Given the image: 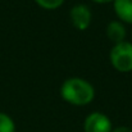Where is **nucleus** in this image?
Returning <instances> with one entry per match:
<instances>
[{
	"instance_id": "obj_7",
	"label": "nucleus",
	"mask_w": 132,
	"mask_h": 132,
	"mask_svg": "<svg viewBox=\"0 0 132 132\" xmlns=\"http://www.w3.org/2000/svg\"><path fill=\"white\" fill-rule=\"evenodd\" d=\"M0 132H15L13 118L4 112H0Z\"/></svg>"
},
{
	"instance_id": "obj_3",
	"label": "nucleus",
	"mask_w": 132,
	"mask_h": 132,
	"mask_svg": "<svg viewBox=\"0 0 132 132\" xmlns=\"http://www.w3.org/2000/svg\"><path fill=\"white\" fill-rule=\"evenodd\" d=\"M113 125L110 118L101 112L90 113L84 121L85 132H112Z\"/></svg>"
},
{
	"instance_id": "obj_4",
	"label": "nucleus",
	"mask_w": 132,
	"mask_h": 132,
	"mask_svg": "<svg viewBox=\"0 0 132 132\" xmlns=\"http://www.w3.org/2000/svg\"><path fill=\"white\" fill-rule=\"evenodd\" d=\"M69 19L72 26L78 31H86L92 21L91 9L86 4H76L71 8Z\"/></svg>"
},
{
	"instance_id": "obj_5",
	"label": "nucleus",
	"mask_w": 132,
	"mask_h": 132,
	"mask_svg": "<svg viewBox=\"0 0 132 132\" xmlns=\"http://www.w3.org/2000/svg\"><path fill=\"white\" fill-rule=\"evenodd\" d=\"M105 34H106V37H108L113 44H119V43H122V41H126L127 30H126L123 22L116 19V21H110V22L106 24Z\"/></svg>"
},
{
	"instance_id": "obj_11",
	"label": "nucleus",
	"mask_w": 132,
	"mask_h": 132,
	"mask_svg": "<svg viewBox=\"0 0 132 132\" xmlns=\"http://www.w3.org/2000/svg\"><path fill=\"white\" fill-rule=\"evenodd\" d=\"M131 43H132V32H131Z\"/></svg>"
},
{
	"instance_id": "obj_9",
	"label": "nucleus",
	"mask_w": 132,
	"mask_h": 132,
	"mask_svg": "<svg viewBox=\"0 0 132 132\" xmlns=\"http://www.w3.org/2000/svg\"><path fill=\"white\" fill-rule=\"evenodd\" d=\"M112 132H132V128L128 126H118V127L113 128Z\"/></svg>"
},
{
	"instance_id": "obj_2",
	"label": "nucleus",
	"mask_w": 132,
	"mask_h": 132,
	"mask_svg": "<svg viewBox=\"0 0 132 132\" xmlns=\"http://www.w3.org/2000/svg\"><path fill=\"white\" fill-rule=\"evenodd\" d=\"M109 59L112 67L121 72L128 73L132 71V43L122 41L119 44H114L110 49Z\"/></svg>"
},
{
	"instance_id": "obj_6",
	"label": "nucleus",
	"mask_w": 132,
	"mask_h": 132,
	"mask_svg": "<svg viewBox=\"0 0 132 132\" xmlns=\"http://www.w3.org/2000/svg\"><path fill=\"white\" fill-rule=\"evenodd\" d=\"M113 9L118 21L132 24V0H114Z\"/></svg>"
},
{
	"instance_id": "obj_10",
	"label": "nucleus",
	"mask_w": 132,
	"mask_h": 132,
	"mask_svg": "<svg viewBox=\"0 0 132 132\" xmlns=\"http://www.w3.org/2000/svg\"><path fill=\"white\" fill-rule=\"evenodd\" d=\"M91 1L96 4H109V3H113L114 0H91Z\"/></svg>"
},
{
	"instance_id": "obj_8",
	"label": "nucleus",
	"mask_w": 132,
	"mask_h": 132,
	"mask_svg": "<svg viewBox=\"0 0 132 132\" xmlns=\"http://www.w3.org/2000/svg\"><path fill=\"white\" fill-rule=\"evenodd\" d=\"M65 0H35V3L41 6L43 9L46 10H54V9H58L59 6H62L64 4Z\"/></svg>"
},
{
	"instance_id": "obj_1",
	"label": "nucleus",
	"mask_w": 132,
	"mask_h": 132,
	"mask_svg": "<svg viewBox=\"0 0 132 132\" xmlns=\"http://www.w3.org/2000/svg\"><path fill=\"white\" fill-rule=\"evenodd\" d=\"M60 96L65 103L73 106H86L95 97V88L85 78L71 77L62 84Z\"/></svg>"
}]
</instances>
